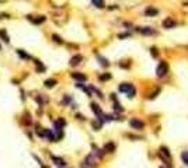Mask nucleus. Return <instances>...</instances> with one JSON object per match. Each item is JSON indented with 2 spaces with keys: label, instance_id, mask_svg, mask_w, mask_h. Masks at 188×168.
Wrapping results in <instances>:
<instances>
[{
  "label": "nucleus",
  "instance_id": "f257e3e1",
  "mask_svg": "<svg viewBox=\"0 0 188 168\" xmlns=\"http://www.w3.org/2000/svg\"><path fill=\"white\" fill-rule=\"evenodd\" d=\"M119 91H121V92H125L129 98H133L135 97V94H136V91H135V88H133V85L129 84V83L121 84V85H119Z\"/></svg>",
  "mask_w": 188,
  "mask_h": 168
},
{
  "label": "nucleus",
  "instance_id": "f03ea898",
  "mask_svg": "<svg viewBox=\"0 0 188 168\" xmlns=\"http://www.w3.org/2000/svg\"><path fill=\"white\" fill-rule=\"evenodd\" d=\"M159 155H160V158H162L164 162H167V164H171V153H170V150L167 149V147H160V150H159Z\"/></svg>",
  "mask_w": 188,
  "mask_h": 168
},
{
  "label": "nucleus",
  "instance_id": "7ed1b4c3",
  "mask_svg": "<svg viewBox=\"0 0 188 168\" xmlns=\"http://www.w3.org/2000/svg\"><path fill=\"white\" fill-rule=\"evenodd\" d=\"M167 71H169V65H167V62H164V60H162L160 62V65L157 66V76L159 77H164L166 74H167Z\"/></svg>",
  "mask_w": 188,
  "mask_h": 168
},
{
  "label": "nucleus",
  "instance_id": "20e7f679",
  "mask_svg": "<svg viewBox=\"0 0 188 168\" xmlns=\"http://www.w3.org/2000/svg\"><path fill=\"white\" fill-rule=\"evenodd\" d=\"M129 123H131V126H132L133 129L140 130V129H143V128H145V123H143L140 119H138V118H132V119L129 121Z\"/></svg>",
  "mask_w": 188,
  "mask_h": 168
},
{
  "label": "nucleus",
  "instance_id": "39448f33",
  "mask_svg": "<svg viewBox=\"0 0 188 168\" xmlns=\"http://www.w3.org/2000/svg\"><path fill=\"white\" fill-rule=\"evenodd\" d=\"M91 109H93V112H94V114H96L98 118L103 116V111H101V108L98 107V104H96V102L91 104Z\"/></svg>",
  "mask_w": 188,
  "mask_h": 168
},
{
  "label": "nucleus",
  "instance_id": "423d86ee",
  "mask_svg": "<svg viewBox=\"0 0 188 168\" xmlns=\"http://www.w3.org/2000/svg\"><path fill=\"white\" fill-rule=\"evenodd\" d=\"M82 60H83V56L82 55H76V56H73L70 59V66H77Z\"/></svg>",
  "mask_w": 188,
  "mask_h": 168
},
{
  "label": "nucleus",
  "instance_id": "0eeeda50",
  "mask_svg": "<svg viewBox=\"0 0 188 168\" xmlns=\"http://www.w3.org/2000/svg\"><path fill=\"white\" fill-rule=\"evenodd\" d=\"M163 25H164V28L170 30V28H173V27L175 25V21L173 18H166L164 20V23H163Z\"/></svg>",
  "mask_w": 188,
  "mask_h": 168
},
{
  "label": "nucleus",
  "instance_id": "6e6552de",
  "mask_svg": "<svg viewBox=\"0 0 188 168\" xmlns=\"http://www.w3.org/2000/svg\"><path fill=\"white\" fill-rule=\"evenodd\" d=\"M139 31H140L143 35H153V34H155V30L150 28V27H143V28H140Z\"/></svg>",
  "mask_w": 188,
  "mask_h": 168
},
{
  "label": "nucleus",
  "instance_id": "1a4fd4ad",
  "mask_svg": "<svg viewBox=\"0 0 188 168\" xmlns=\"http://www.w3.org/2000/svg\"><path fill=\"white\" fill-rule=\"evenodd\" d=\"M114 150H115V144H114V143H107V144L104 146L103 151L104 153H105V151H107V153H112Z\"/></svg>",
  "mask_w": 188,
  "mask_h": 168
},
{
  "label": "nucleus",
  "instance_id": "9d476101",
  "mask_svg": "<svg viewBox=\"0 0 188 168\" xmlns=\"http://www.w3.org/2000/svg\"><path fill=\"white\" fill-rule=\"evenodd\" d=\"M52 161L55 162L56 165H60V167H65L66 165V162L63 158H60V157H52Z\"/></svg>",
  "mask_w": 188,
  "mask_h": 168
},
{
  "label": "nucleus",
  "instance_id": "9b49d317",
  "mask_svg": "<svg viewBox=\"0 0 188 168\" xmlns=\"http://www.w3.org/2000/svg\"><path fill=\"white\" fill-rule=\"evenodd\" d=\"M96 158H94V155L93 154H90V155H87V158H86V164H87V165H90V167H93V165H96Z\"/></svg>",
  "mask_w": 188,
  "mask_h": 168
},
{
  "label": "nucleus",
  "instance_id": "f8f14e48",
  "mask_svg": "<svg viewBox=\"0 0 188 168\" xmlns=\"http://www.w3.org/2000/svg\"><path fill=\"white\" fill-rule=\"evenodd\" d=\"M72 77L76 78V80H79V81H86V78H87L83 73H73V74H72Z\"/></svg>",
  "mask_w": 188,
  "mask_h": 168
},
{
  "label": "nucleus",
  "instance_id": "ddd939ff",
  "mask_svg": "<svg viewBox=\"0 0 188 168\" xmlns=\"http://www.w3.org/2000/svg\"><path fill=\"white\" fill-rule=\"evenodd\" d=\"M34 63L37 65V71H38V73H42V71H45V66L42 65V63L39 62L38 59H35V60H34Z\"/></svg>",
  "mask_w": 188,
  "mask_h": 168
},
{
  "label": "nucleus",
  "instance_id": "4468645a",
  "mask_svg": "<svg viewBox=\"0 0 188 168\" xmlns=\"http://www.w3.org/2000/svg\"><path fill=\"white\" fill-rule=\"evenodd\" d=\"M28 18L31 20V21H33L34 24H41V23H44V21H45V17H44V16H41V17H39V18H33V17H31V16H28Z\"/></svg>",
  "mask_w": 188,
  "mask_h": 168
},
{
  "label": "nucleus",
  "instance_id": "2eb2a0df",
  "mask_svg": "<svg viewBox=\"0 0 188 168\" xmlns=\"http://www.w3.org/2000/svg\"><path fill=\"white\" fill-rule=\"evenodd\" d=\"M146 16H157L159 14V11L156 10V8H153V7H149V8H146Z\"/></svg>",
  "mask_w": 188,
  "mask_h": 168
},
{
  "label": "nucleus",
  "instance_id": "dca6fc26",
  "mask_svg": "<svg viewBox=\"0 0 188 168\" xmlns=\"http://www.w3.org/2000/svg\"><path fill=\"white\" fill-rule=\"evenodd\" d=\"M45 87H48V88H52L55 84H56V80L55 78H49V80H45Z\"/></svg>",
  "mask_w": 188,
  "mask_h": 168
},
{
  "label": "nucleus",
  "instance_id": "f3484780",
  "mask_svg": "<svg viewBox=\"0 0 188 168\" xmlns=\"http://www.w3.org/2000/svg\"><path fill=\"white\" fill-rule=\"evenodd\" d=\"M0 37H1V38H3V41H4V42H10V38H9V35H7V32L6 31H4V30H0Z\"/></svg>",
  "mask_w": 188,
  "mask_h": 168
},
{
  "label": "nucleus",
  "instance_id": "a211bd4d",
  "mask_svg": "<svg viewBox=\"0 0 188 168\" xmlns=\"http://www.w3.org/2000/svg\"><path fill=\"white\" fill-rule=\"evenodd\" d=\"M181 158H182V161L188 165V151H182V153H181Z\"/></svg>",
  "mask_w": 188,
  "mask_h": 168
},
{
  "label": "nucleus",
  "instance_id": "6ab92c4d",
  "mask_svg": "<svg viewBox=\"0 0 188 168\" xmlns=\"http://www.w3.org/2000/svg\"><path fill=\"white\" fill-rule=\"evenodd\" d=\"M17 53H18L20 56H21V58H24V59H30V56H28V55H27L26 52L23 51V49H17Z\"/></svg>",
  "mask_w": 188,
  "mask_h": 168
},
{
  "label": "nucleus",
  "instance_id": "aec40b11",
  "mask_svg": "<svg viewBox=\"0 0 188 168\" xmlns=\"http://www.w3.org/2000/svg\"><path fill=\"white\" fill-rule=\"evenodd\" d=\"M93 3H94V6H97V7H104V0H93Z\"/></svg>",
  "mask_w": 188,
  "mask_h": 168
},
{
  "label": "nucleus",
  "instance_id": "412c9836",
  "mask_svg": "<svg viewBox=\"0 0 188 168\" xmlns=\"http://www.w3.org/2000/svg\"><path fill=\"white\" fill-rule=\"evenodd\" d=\"M52 38H53V41H55V42H58V44H62V42H63V41H62V38H60L59 35H56V34H53V35H52Z\"/></svg>",
  "mask_w": 188,
  "mask_h": 168
},
{
  "label": "nucleus",
  "instance_id": "4be33fe9",
  "mask_svg": "<svg viewBox=\"0 0 188 168\" xmlns=\"http://www.w3.org/2000/svg\"><path fill=\"white\" fill-rule=\"evenodd\" d=\"M114 108H115V109H118V111H121V112L123 111V108L121 107V104L118 102V101H114Z\"/></svg>",
  "mask_w": 188,
  "mask_h": 168
},
{
  "label": "nucleus",
  "instance_id": "5701e85b",
  "mask_svg": "<svg viewBox=\"0 0 188 168\" xmlns=\"http://www.w3.org/2000/svg\"><path fill=\"white\" fill-rule=\"evenodd\" d=\"M101 125H103V123L100 122V121H98V122H93V126H94V129L96 130L100 129V128H101Z\"/></svg>",
  "mask_w": 188,
  "mask_h": 168
},
{
  "label": "nucleus",
  "instance_id": "b1692460",
  "mask_svg": "<svg viewBox=\"0 0 188 168\" xmlns=\"http://www.w3.org/2000/svg\"><path fill=\"white\" fill-rule=\"evenodd\" d=\"M98 59H100V63L103 66H108V62H107L105 59H103V58H98Z\"/></svg>",
  "mask_w": 188,
  "mask_h": 168
},
{
  "label": "nucleus",
  "instance_id": "393cba45",
  "mask_svg": "<svg viewBox=\"0 0 188 168\" xmlns=\"http://www.w3.org/2000/svg\"><path fill=\"white\" fill-rule=\"evenodd\" d=\"M108 78H111L110 74H103V76H100V80H108Z\"/></svg>",
  "mask_w": 188,
  "mask_h": 168
},
{
  "label": "nucleus",
  "instance_id": "a878e982",
  "mask_svg": "<svg viewBox=\"0 0 188 168\" xmlns=\"http://www.w3.org/2000/svg\"><path fill=\"white\" fill-rule=\"evenodd\" d=\"M159 92H160V90H156L155 92H153V94H152V95H149V98H150V100H153V98H155L156 95H157V94H159Z\"/></svg>",
  "mask_w": 188,
  "mask_h": 168
},
{
  "label": "nucleus",
  "instance_id": "bb28decb",
  "mask_svg": "<svg viewBox=\"0 0 188 168\" xmlns=\"http://www.w3.org/2000/svg\"><path fill=\"white\" fill-rule=\"evenodd\" d=\"M150 51H152V53H153V56L156 58V56H157V51H156V48H155V46H153V48H152Z\"/></svg>",
  "mask_w": 188,
  "mask_h": 168
},
{
  "label": "nucleus",
  "instance_id": "cd10ccee",
  "mask_svg": "<svg viewBox=\"0 0 188 168\" xmlns=\"http://www.w3.org/2000/svg\"><path fill=\"white\" fill-rule=\"evenodd\" d=\"M42 168H49V167H42Z\"/></svg>",
  "mask_w": 188,
  "mask_h": 168
},
{
  "label": "nucleus",
  "instance_id": "c85d7f7f",
  "mask_svg": "<svg viewBox=\"0 0 188 168\" xmlns=\"http://www.w3.org/2000/svg\"><path fill=\"white\" fill-rule=\"evenodd\" d=\"M0 51H1V46H0Z\"/></svg>",
  "mask_w": 188,
  "mask_h": 168
},
{
  "label": "nucleus",
  "instance_id": "c756f323",
  "mask_svg": "<svg viewBox=\"0 0 188 168\" xmlns=\"http://www.w3.org/2000/svg\"><path fill=\"white\" fill-rule=\"evenodd\" d=\"M185 6H188V3H187V4H185Z\"/></svg>",
  "mask_w": 188,
  "mask_h": 168
},
{
  "label": "nucleus",
  "instance_id": "7c9ffc66",
  "mask_svg": "<svg viewBox=\"0 0 188 168\" xmlns=\"http://www.w3.org/2000/svg\"><path fill=\"white\" fill-rule=\"evenodd\" d=\"M160 168H164V167H160Z\"/></svg>",
  "mask_w": 188,
  "mask_h": 168
}]
</instances>
